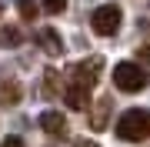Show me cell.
<instances>
[{
	"instance_id": "1",
	"label": "cell",
	"mask_w": 150,
	"mask_h": 147,
	"mask_svg": "<svg viewBox=\"0 0 150 147\" xmlns=\"http://www.w3.org/2000/svg\"><path fill=\"white\" fill-rule=\"evenodd\" d=\"M113 134L120 141H127V144H144L150 137V110H144V107L123 110L117 117V124H113Z\"/></svg>"
},
{
	"instance_id": "2",
	"label": "cell",
	"mask_w": 150,
	"mask_h": 147,
	"mask_svg": "<svg viewBox=\"0 0 150 147\" xmlns=\"http://www.w3.org/2000/svg\"><path fill=\"white\" fill-rule=\"evenodd\" d=\"M147 70L140 64H134V60H123V64L113 67V84H117V90L123 94H137V90H144L147 87Z\"/></svg>"
},
{
	"instance_id": "3",
	"label": "cell",
	"mask_w": 150,
	"mask_h": 147,
	"mask_svg": "<svg viewBox=\"0 0 150 147\" xmlns=\"http://www.w3.org/2000/svg\"><path fill=\"white\" fill-rule=\"evenodd\" d=\"M120 23H123V10L117 4H100L90 13V27H93V33H100V37H113V33L120 30Z\"/></svg>"
},
{
	"instance_id": "4",
	"label": "cell",
	"mask_w": 150,
	"mask_h": 147,
	"mask_svg": "<svg viewBox=\"0 0 150 147\" xmlns=\"http://www.w3.org/2000/svg\"><path fill=\"white\" fill-rule=\"evenodd\" d=\"M100 74H103V57L93 54V57H87V60H80V64L70 67V84H80V87L93 90L97 80H100Z\"/></svg>"
},
{
	"instance_id": "5",
	"label": "cell",
	"mask_w": 150,
	"mask_h": 147,
	"mask_svg": "<svg viewBox=\"0 0 150 147\" xmlns=\"http://www.w3.org/2000/svg\"><path fill=\"white\" fill-rule=\"evenodd\" d=\"M23 100V87H20V80H17V77H0V107H17V104Z\"/></svg>"
},
{
	"instance_id": "6",
	"label": "cell",
	"mask_w": 150,
	"mask_h": 147,
	"mask_svg": "<svg viewBox=\"0 0 150 147\" xmlns=\"http://www.w3.org/2000/svg\"><path fill=\"white\" fill-rule=\"evenodd\" d=\"M37 124H40V131H47L50 137H67V117L60 114V110H43V114L37 117Z\"/></svg>"
},
{
	"instance_id": "7",
	"label": "cell",
	"mask_w": 150,
	"mask_h": 147,
	"mask_svg": "<svg viewBox=\"0 0 150 147\" xmlns=\"http://www.w3.org/2000/svg\"><path fill=\"white\" fill-rule=\"evenodd\" d=\"M33 40H37L40 50H43V54H50V57H60V54H64V40H60V33H57L54 27H40Z\"/></svg>"
},
{
	"instance_id": "8",
	"label": "cell",
	"mask_w": 150,
	"mask_h": 147,
	"mask_svg": "<svg viewBox=\"0 0 150 147\" xmlns=\"http://www.w3.org/2000/svg\"><path fill=\"white\" fill-rule=\"evenodd\" d=\"M60 94H64V104L70 110H87V107H90V90L80 87V84H67Z\"/></svg>"
},
{
	"instance_id": "9",
	"label": "cell",
	"mask_w": 150,
	"mask_h": 147,
	"mask_svg": "<svg viewBox=\"0 0 150 147\" xmlns=\"http://www.w3.org/2000/svg\"><path fill=\"white\" fill-rule=\"evenodd\" d=\"M90 131H107L110 124V110H113V100L110 97H100L97 104H90Z\"/></svg>"
},
{
	"instance_id": "10",
	"label": "cell",
	"mask_w": 150,
	"mask_h": 147,
	"mask_svg": "<svg viewBox=\"0 0 150 147\" xmlns=\"http://www.w3.org/2000/svg\"><path fill=\"white\" fill-rule=\"evenodd\" d=\"M43 97H60V74L54 67L43 70Z\"/></svg>"
},
{
	"instance_id": "11",
	"label": "cell",
	"mask_w": 150,
	"mask_h": 147,
	"mask_svg": "<svg viewBox=\"0 0 150 147\" xmlns=\"http://www.w3.org/2000/svg\"><path fill=\"white\" fill-rule=\"evenodd\" d=\"M13 4H17V10H20L23 20H33L37 17V0H13Z\"/></svg>"
},
{
	"instance_id": "12",
	"label": "cell",
	"mask_w": 150,
	"mask_h": 147,
	"mask_svg": "<svg viewBox=\"0 0 150 147\" xmlns=\"http://www.w3.org/2000/svg\"><path fill=\"white\" fill-rule=\"evenodd\" d=\"M40 7L47 13H64L67 10V0H40Z\"/></svg>"
},
{
	"instance_id": "13",
	"label": "cell",
	"mask_w": 150,
	"mask_h": 147,
	"mask_svg": "<svg viewBox=\"0 0 150 147\" xmlns=\"http://www.w3.org/2000/svg\"><path fill=\"white\" fill-rule=\"evenodd\" d=\"M0 37H4V44H10V47H17V44H20V30H13V27H7Z\"/></svg>"
},
{
	"instance_id": "14",
	"label": "cell",
	"mask_w": 150,
	"mask_h": 147,
	"mask_svg": "<svg viewBox=\"0 0 150 147\" xmlns=\"http://www.w3.org/2000/svg\"><path fill=\"white\" fill-rule=\"evenodd\" d=\"M0 147H27L20 141V137H4V141H0Z\"/></svg>"
},
{
	"instance_id": "15",
	"label": "cell",
	"mask_w": 150,
	"mask_h": 147,
	"mask_svg": "<svg viewBox=\"0 0 150 147\" xmlns=\"http://www.w3.org/2000/svg\"><path fill=\"white\" fill-rule=\"evenodd\" d=\"M74 147H100V144L90 141V137H80V141H74Z\"/></svg>"
},
{
	"instance_id": "16",
	"label": "cell",
	"mask_w": 150,
	"mask_h": 147,
	"mask_svg": "<svg viewBox=\"0 0 150 147\" xmlns=\"http://www.w3.org/2000/svg\"><path fill=\"white\" fill-rule=\"evenodd\" d=\"M137 57H147V60H150V44H147V47H140V50H137Z\"/></svg>"
},
{
	"instance_id": "17",
	"label": "cell",
	"mask_w": 150,
	"mask_h": 147,
	"mask_svg": "<svg viewBox=\"0 0 150 147\" xmlns=\"http://www.w3.org/2000/svg\"><path fill=\"white\" fill-rule=\"evenodd\" d=\"M0 10H4V4H0Z\"/></svg>"
}]
</instances>
